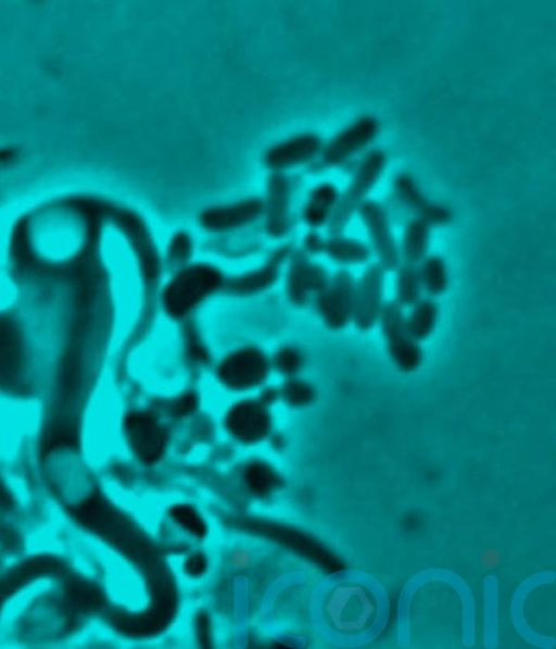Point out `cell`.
Instances as JSON below:
<instances>
[{
  "label": "cell",
  "mask_w": 556,
  "mask_h": 649,
  "mask_svg": "<svg viewBox=\"0 0 556 649\" xmlns=\"http://www.w3.org/2000/svg\"><path fill=\"white\" fill-rule=\"evenodd\" d=\"M45 332L24 303L0 300V401L28 404L42 392L51 361Z\"/></svg>",
  "instance_id": "obj_1"
},
{
  "label": "cell",
  "mask_w": 556,
  "mask_h": 649,
  "mask_svg": "<svg viewBox=\"0 0 556 649\" xmlns=\"http://www.w3.org/2000/svg\"><path fill=\"white\" fill-rule=\"evenodd\" d=\"M379 321L393 365L404 374L416 372L422 363V351L407 329L402 307L395 301H388L382 307Z\"/></svg>",
  "instance_id": "obj_2"
},
{
  "label": "cell",
  "mask_w": 556,
  "mask_h": 649,
  "mask_svg": "<svg viewBox=\"0 0 556 649\" xmlns=\"http://www.w3.org/2000/svg\"><path fill=\"white\" fill-rule=\"evenodd\" d=\"M355 288L353 275L346 270H340L316 296L317 311L328 327L341 329L352 320Z\"/></svg>",
  "instance_id": "obj_3"
},
{
  "label": "cell",
  "mask_w": 556,
  "mask_h": 649,
  "mask_svg": "<svg viewBox=\"0 0 556 649\" xmlns=\"http://www.w3.org/2000/svg\"><path fill=\"white\" fill-rule=\"evenodd\" d=\"M384 270L379 264L366 267L356 284L352 321L361 330L370 329L382 311Z\"/></svg>",
  "instance_id": "obj_4"
},
{
  "label": "cell",
  "mask_w": 556,
  "mask_h": 649,
  "mask_svg": "<svg viewBox=\"0 0 556 649\" xmlns=\"http://www.w3.org/2000/svg\"><path fill=\"white\" fill-rule=\"evenodd\" d=\"M384 163V154L380 151L371 152L362 162L348 192L331 220V233L339 234L343 229L355 209L361 207L365 195L378 179Z\"/></svg>",
  "instance_id": "obj_5"
},
{
  "label": "cell",
  "mask_w": 556,
  "mask_h": 649,
  "mask_svg": "<svg viewBox=\"0 0 556 649\" xmlns=\"http://www.w3.org/2000/svg\"><path fill=\"white\" fill-rule=\"evenodd\" d=\"M359 214L379 258V265L384 271L396 270L400 252L383 208L375 201H367L361 204Z\"/></svg>",
  "instance_id": "obj_6"
},
{
  "label": "cell",
  "mask_w": 556,
  "mask_h": 649,
  "mask_svg": "<svg viewBox=\"0 0 556 649\" xmlns=\"http://www.w3.org/2000/svg\"><path fill=\"white\" fill-rule=\"evenodd\" d=\"M378 123L374 117L357 120L341 132L328 146L325 161L340 163L364 148L377 134Z\"/></svg>",
  "instance_id": "obj_7"
},
{
  "label": "cell",
  "mask_w": 556,
  "mask_h": 649,
  "mask_svg": "<svg viewBox=\"0 0 556 649\" xmlns=\"http://www.w3.org/2000/svg\"><path fill=\"white\" fill-rule=\"evenodd\" d=\"M399 196L410 208L419 212L421 220L429 223H444L450 219V213L443 207L426 202L417 187L408 176H399L396 180Z\"/></svg>",
  "instance_id": "obj_8"
},
{
  "label": "cell",
  "mask_w": 556,
  "mask_h": 649,
  "mask_svg": "<svg viewBox=\"0 0 556 649\" xmlns=\"http://www.w3.org/2000/svg\"><path fill=\"white\" fill-rule=\"evenodd\" d=\"M439 317V305L431 298H420L414 305L407 317L406 326L416 341L427 339L435 328Z\"/></svg>",
  "instance_id": "obj_9"
},
{
  "label": "cell",
  "mask_w": 556,
  "mask_h": 649,
  "mask_svg": "<svg viewBox=\"0 0 556 649\" xmlns=\"http://www.w3.org/2000/svg\"><path fill=\"white\" fill-rule=\"evenodd\" d=\"M324 250L332 260L344 265L366 263L371 255L370 249L361 240L339 236L327 241Z\"/></svg>",
  "instance_id": "obj_10"
},
{
  "label": "cell",
  "mask_w": 556,
  "mask_h": 649,
  "mask_svg": "<svg viewBox=\"0 0 556 649\" xmlns=\"http://www.w3.org/2000/svg\"><path fill=\"white\" fill-rule=\"evenodd\" d=\"M418 275L421 288L430 296L438 297L448 286V274L444 260L440 255H428L419 262Z\"/></svg>",
  "instance_id": "obj_11"
},
{
  "label": "cell",
  "mask_w": 556,
  "mask_h": 649,
  "mask_svg": "<svg viewBox=\"0 0 556 649\" xmlns=\"http://www.w3.org/2000/svg\"><path fill=\"white\" fill-rule=\"evenodd\" d=\"M429 241V224L421 219L412 220L405 229L402 254L406 264L416 265L425 257Z\"/></svg>",
  "instance_id": "obj_12"
},
{
  "label": "cell",
  "mask_w": 556,
  "mask_h": 649,
  "mask_svg": "<svg viewBox=\"0 0 556 649\" xmlns=\"http://www.w3.org/2000/svg\"><path fill=\"white\" fill-rule=\"evenodd\" d=\"M395 277V302L400 307H412L421 298V284L417 265L403 264Z\"/></svg>",
  "instance_id": "obj_13"
},
{
  "label": "cell",
  "mask_w": 556,
  "mask_h": 649,
  "mask_svg": "<svg viewBox=\"0 0 556 649\" xmlns=\"http://www.w3.org/2000/svg\"><path fill=\"white\" fill-rule=\"evenodd\" d=\"M26 548V538L16 516L0 514V552L7 558L20 557Z\"/></svg>",
  "instance_id": "obj_14"
},
{
  "label": "cell",
  "mask_w": 556,
  "mask_h": 649,
  "mask_svg": "<svg viewBox=\"0 0 556 649\" xmlns=\"http://www.w3.org/2000/svg\"><path fill=\"white\" fill-rule=\"evenodd\" d=\"M337 201V191L331 185L319 186L313 194L306 209V220L312 225L323 224L329 214V210Z\"/></svg>",
  "instance_id": "obj_15"
},
{
  "label": "cell",
  "mask_w": 556,
  "mask_h": 649,
  "mask_svg": "<svg viewBox=\"0 0 556 649\" xmlns=\"http://www.w3.org/2000/svg\"><path fill=\"white\" fill-rule=\"evenodd\" d=\"M228 561H229V565L238 571H244L248 570L253 561H254V554L251 551V549L240 546V547H236L233 548L228 557Z\"/></svg>",
  "instance_id": "obj_16"
},
{
  "label": "cell",
  "mask_w": 556,
  "mask_h": 649,
  "mask_svg": "<svg viewBox=\"0 0 556 649\" xmlns=\"http://www.w3.org/2000/svg\"><path fill=\"white\" fill-rule=\"evenodd\" d=\"M8 264L0 251V300L7 295Z\"/></svg>",
  "instance_id": "obj_17"
},
{
  "label": "cell",
  "mask_w": 556,
  "mask_h": 649,
  "mask_svg": "<svg viewBox=\"0 0 556 649\" xmlns=\"http://www.w3.org/2000/svg\"><path fill=\"white\" fill-rule=\"evenodd\" d=\"M501 556L495 549H488L483 552L481 561L486 567H494L500 562Z\"/></svg>",
  "instance_id": "obj_18"
},
{
  "label": "cell",
  "mask_w": 556,
  "mask_h": 649,
  "mask_svg": "<svg viewBox=\"0 0 556 649\" xmlns=\"http://www.w3.org/2000/svg\"><path fill=\"white\" fill-rule=\"evenodd\" d=\"M8 559L9 558H7L4 554H2L0 552V572H1V570H3L5 567V563H7Z\"/></svg>",
  "instance_id": "obj_19"
}]
</instances>
